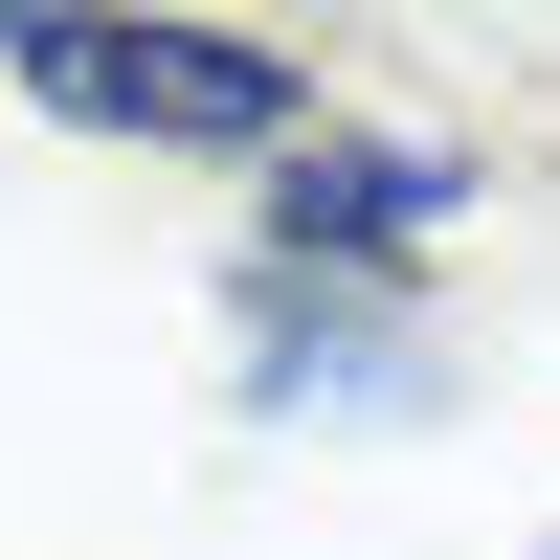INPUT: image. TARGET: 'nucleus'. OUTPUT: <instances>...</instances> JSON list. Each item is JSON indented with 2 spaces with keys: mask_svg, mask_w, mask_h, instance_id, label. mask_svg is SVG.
<instances>
[{
  "mask_svg": "<svg viewBox=\"0 0 560 560\" xmlns=\"http://www.w3.org/2000/svg\"><path fill=\"white\" fill-rule=\"evenodd\" d=\"M448 224H471V158H427V135H292L269 158V247H314V269H404Z\"/></svg>",
  "mask_w": 560,
  "mask_h": 560,
  "instance_id": "2",
  "label": "nucleus"
},
{
  "mask_svg": "<svg viewBox=\"0 0 560 560\" xmlns=\"http://www.w3.org/2000/svg\"><path fill=\"white\" fill-rule=\"evenodd\" d=\"M0 68L90 135H158V158H292V68L247 23H0Z\"/></svg>",
  "mask_w": 560,
  "mask_h": 560,
  "instance_id": "1",
  "label": "nucleus"
}]
</instances>
